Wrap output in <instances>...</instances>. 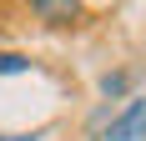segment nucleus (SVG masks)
Returning a JSON list of instances; mask_svg holds the SVG:
<instances>
[{"label": "nucleus", "mask_w": 146, "mask_h": 141, "mask_svg": "<svg viewBox=\"0 0 146 141\" xmlns=\"http://www.w3.org/2000/svg\"><path fill=\"white\" fill-rule=\"evenodd\" d=\"M106 141H146V96H131V101H126V111L111 116Z\"/></svg>", "instance_id": "1"}, {"label": "nucleus", "mask_w": 146, "mask_h": 141, "mask_svg": "<svg viewBox=\"0 0 146 141\" xmlns=\"http://www.w3.org/2000/svg\"><path fill=\"white\" fill-rule=\"evenodd\" d=\"M20 70H30V61L20 51H0V76H20Z\"/></svg>", "instance_id": "4"}, {"label": "nucleus", "mask_w": 146, "mask_h": 141, "mask_svg": "<svg viewBox=\"0 0 146 141\" xmlns=\"http://www.w3.org/2000/svg\"><path fill=\"white\" fill-rule=\"evenodd\" d=\"M45 131H30V136H5V131H0V141H40Z\"/></svg>", "instance_id": "5"}, {"label": "nucleus", "mask_w": 146, "mask_h": 141, "mask_svg": "<svg viewBox=\"0 0 146 141\" xmlns=\"http://www.w3.org/2000/svg\"><path fill=\"white\" fill-rule=\"evenodd\" d=\"M30 15H40L50 25H71V20H81V5L76 0H30Z\"/></svg>", "instance_id": "2"}, {"label": "nucleus", "mask_w": 146, "mask_h": 141, "mask_svg": "<svg viewBox=\"0 0 146 141\" xmlns=\"http://www.w3.org/2000/svg\"><path fill=\"white\" fill-rule=\"evenodd\" d=\"M126 86H131V76H126V70H106V76H101V96L111 101V96H121Z\"/></svg>", "instance_id": "3"}]
</instances>
